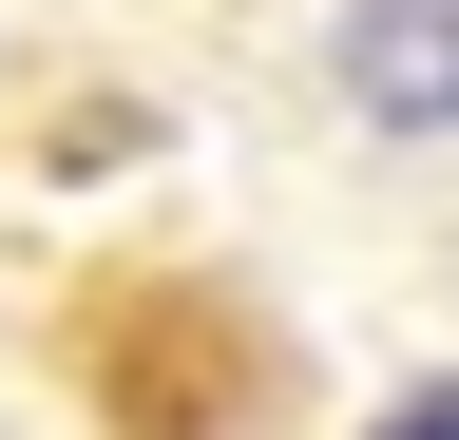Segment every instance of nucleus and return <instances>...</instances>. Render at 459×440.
<instances>
[{
  "mask_svg": "<svg viewBox=\"0 0 459 440\" xmlns=\"http://www.w3.org/2000/svg\"><path fill=\"white\" fill-rule=\"evenodd\" d=\"M364 440H459V383H421V402H402V421H364Z\"/></svg>",
  "mask_w": 459,
  "mask_h": 440,
  "instance_id": "f03ea898",
  "label": "nucleus"
},
{
  "mask_svg": "<svg viewBox=\"0 0 459 440\" xmlns=\"http://www.w3.org/2000/svg\"><path fill=\"white\" fill-rule=\"evenodd\" d=\"M325 77L364 134H459V0H344Z\"/></svg>",
  "mask_w": 459,
  "mask_h": 440,
  "instance_id": "f257e3e1",
  "label": "nucleus"
}]
</instances>
